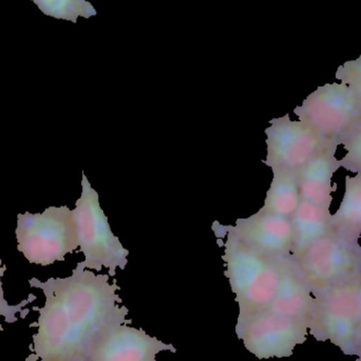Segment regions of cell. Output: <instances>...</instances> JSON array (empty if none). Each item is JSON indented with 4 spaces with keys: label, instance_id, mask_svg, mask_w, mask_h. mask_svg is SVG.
Listing matches in <instances>:
<instances>
[{
    "label": "cell",
    "instance_id": "5b68a950",
    "mask_svg": "<svg viewBox=\"0 0 361 361\" xmlns=\"http://www.w3.org/2000/svg\"><path fill=\"white\" fill-rule=\"evenodd\" d=\"M360 278L333 286L315 298L309 322L310 334L331 341L343 354L357 355L360 331Z\"/></svg>",
    "mask_w": 361,
    "mask_h": 361
},
{
    "label": "cell",
    "instance_id": "7c38bea8",
    "mask_svg": "<svg viewBox=\"0 0 361 361\" xmlns=\"http://www.w3.org/2000/svg\"><path fill=\"white\" fill-rule=\"evenodd\" d=\"M337 148V145L324 146L297 171L301 200L330 208L332 193L336 190V185L332 184L333 176L341 167V160L336 158Z\"/></svg>",
    "mask_w": 361,
    "mask_h": 361
},
{
    "label": "cell",
    "instance_id": "ac0fdd59",
    "mask_svg": "<svg viewBox=\"0 0 361 361\" xmlns=\"http://www.w3.org/2000/svg\"><path fill=\"white\" fill-rule=\"evenodd\" d=\"M341 145L347 152L341 160V167L345 171L361 175V125L343 139Z\"/></svg>",
    "mask_w": 361,
    "mask_h": 361
},
{
    "label": "cell",
    "instance_id": "3957f363",
    "mask_svg": "<svg viewBox=\"0 0 361 361\" xmlns=\"http://www.w3.org/2000/svg\"><path fill=\"white\" fill-rule=\"evenodd\" d=\"M17 250L31 264L48 267L65 261L78 248L73 212L67 206H50L42 214H17Z\"/></svg>",
    "mask_w": 361,
    "mask_h": 361
},
{
    "label": "cell",
    "instance_id": "6da1fadb",
    "mask_svg": "<svg viewBox=\"0 0 361 361\" xmlns=\"http://www.w3.org/2000/svg\"><path fill=\"white\" fill-rule=\"evenodd\" d=\"M29 283L42 290L46 302L32 307L39 316L30 328L37 332L25 361H80L106 331L133 322L129 310L121 305L116 280L110 283L109 275H97L80 262L69 277L44 282L32 278Z\"/></svg>",
    "mask_w": 361,
    "mask_h": 361
},
{
    "label": "cell",
    "instance_id": "8fae6325",
    "mask_svg": "<svg viewBox=\"0 0 361 361\" xmlns=\"http://www.w3.org/2000/svg\"><path fill=\"white\" fill-rule=\"evenodd\" d=\"M227 228L265 256L277 260L292 258L294 231L290 218L259 210L248 218L238 219L235 225H227Z\"/></svg>",
    "mask_w": 361,
    "mask_h": 361
},
{
    "label": "cell",
    "instance_id": "8992f818",
    "mask_svg": "<svg viewBox=\"0 0 361 361\" xmlns=\"http://www.w3.org/2000/svg\"><path fill=\"white\" fill-rule=\"evenodd\" d=\"M294 114L331 145H341L361 125L360 99L343 82L319 87L295 108Z\"/></svg>",
    "mask_w": 361,
    "mask_h": 361
},
{
    "label": "cell",
    "instance_id": "603a6c76",
    "mask_svg": "<svg viewBox=\"0 0 361 361\" xmlns=\"http://www.w3.org/2000/svg\"><path fill=\"white\" fill-rule=\"evenodd\" d=\"M154 361H158V360H154Z\"/></svg>",
    "mask_w": 361,
    "mask_h": 361
},
{
    "label": "cell",
    "instance_id": "7402d4cb",
    "mask_svg": "<svg viewBox=\"0 0 361 361\" xmlns=\"http://www.w3.org/2000/svg\"><path fill=\"white\" fill-rule=\"evenodd\" d=\"M6 267H2V262L1 260H0V277H2V276L4 275V273H6Z\"/></svg>",
    "mask_w": 361,
    "mask_h": 361
},
{
    "label": "cell",
    "instance_id": "d6986e66",
    "mask_svg": "<svg viewBox=\"0 0 361 361\" xmlns=\"http://www.w3.org/2000/svg\"><path fill=\"white\" fill-rule=\"evenodd\" d=\"M37 297L35 295L30 294L27 299L21 301L17 305H8V301L4 298V288H2L1 277H0V317H4L8 324H15L18 322L19 318H25L29 315L30 310L27 309L29 303L36 300ZM4 331V326L0 324V332Z\"/></svg>",
    "mask_w": 361,
    "mask_h": 361
},
{
    "label": "cell",
    "instance_id": "52a82bcc",
    "mask_svg": "<svg viewBox=\"0 0 361 361\" xmlns=\"http://www.w3.org/2000/svg\"><path fill=\"white\" fill-rule=\"evenodd\" d=\"M314 297L361 277V246L332 231L293 260Z\"/></svg>",
    "mask_w": 361,
    "mask_h": 361
},
{
    "label": "cell",
    "instance_id": "2e32d148",
    "mask_svg": "<svg viewBox=\"0 0 361 361\" xmlns=\"http://www.w3.org/2000/svg\"><path fill=\"white\" fill-rule=\"evenodd\" d=\"M300 201L297 171L274 169L273 180L260 212L290 218Z\"/></svg>",
    "mask_w": 361,
    "mask_h": 361
},
{
    "label": "cell",
    "instance_id": "7a4b0ae2",
    "mask_svg": "<svg viewBox=\"0 0 361 361\" xmlns=\"http://www.w3.org/2000/svg\"><path fill=\"white\" fill-rule=\"evenodd\" d=\"M216 237L226 235L224 254L225 277L239 307L238 319L265 311L279 288L283 260L271 258L244 243L227 226ZM286 260V259H284Z\"/></svg>",
    "mask_w": 361,
    "mask_h": 361
},
{
    "label": "cell",
    "instance_id": "30bf717a",
    "mask_svg": "<svg viewBox=\"0 0 361 361\" xmlns=\"http://www.w3.org/2000/svg\"><path fill=\"white\" fill-rule=\"evenodd\" d=\"M177 353L171 343L128 324H118L102 334L80 361H154L162 352Z\"/></svg>",
    "mask_w": 361,
    "mask_h": 361
},
{
    "label": "cell",
    "instance_id": "e0dca14e",
    "mask_svg": "<svg viewBox=\"0 0 361 361\" xmlns=\"http://www.w3.org/2000/svg\"><path fill=\"white\" fill-rule=\"evenodd\" d=\"M47 16L78 23V18H91L97 14L88 0H31Z\"/></svg>",
    "mask_w": 361,
    "mask_h": 361
},
{
    "label": "cell",
    "instance_id": "ffe728a7",
    "mask_svg": "<svg viewBox=\"0 0 361 361\" xmlns=\"http://www.w3.org/2000/svg\"><path fill=\"white\" fill-rule=\"evenodd\" d=\"M336 78L355 92L361 104V55L355 61H349L341 66L337 69Z\"/></svg>",
    "mask_w": 361,
    "mask_h": 361
},
{
    "label": "cell",
    "instance_id": "9c48e42d",
    "mask_svg": "<svg viewBox=\"0 0 361 361\" xmlns=\"http://www.w3.org/2000/svg\"><path fill=\"white\" fill-rule=\"evenodd\" d=\"M265 135L267 154L264 164L271 171H297L324 146L331 145L305 123L290 120L288 114L271 120Z\"/></svg>",
    "mask_w": 361,
    "mask_h": 361
},
{
    "label": "cell",
    "instance_id": "9a60e30c",
    "mask_svg": "<svg viewBox=\"0 0 361 361\" xmlns=\"http://www.w3.org/2000/svg\"><path fill=\"white\" fill-rule=\"evenodd\" d=\"M333 231L339 237L360 243L361 237V175L345 177V191L341 207L331 216Z\"/></svg>",
    "mask_w": 361,
    "mask_h": 361
},
{
    "label": "cell",
    "instance_id": "277c9868",
    "mask_svg": "<svg viewBox=\"0 0 361 361\" xmlns=\"http://www.w3.org/2000/svg\"><path fill=\"white\" fill-rule=\"evenodd\" d=\"M72 212L78 231V247L85 256L80 264L97 271L107 269L109 276L116 275V269H126L129 250L112 231L108 216L99 204V193L84 173L82 195Z\"/></svg>",
    "mask_w": 361,
    "mask_h": 361
},
{
    "label": "cell",
    "instance_id": "ba28073f",
    "mask_svg": "<svg viewBox=\"0 0 361 361\" xmlns=\"http://www.w3.org/2000/svg\"><path fill=\"white\" fill-rule=\"evenodd\" d=\"M309 322L302 318L265 311L238 319L235 334L259 360L290 357L307 339Z\"/></svg>",
    "mask_w": 361,
    "mask_h": 361
},
{
    "label": "cell",
    "instance_id": "4fadbf2b",
    "mask_svg": "<svg viewBox=\"0 0 361 361\" xmlns=\"http://www.w3.org/2000/svg\"><path fill=\"white\" fill-rule=\"evenodd\" d=\"M314 305L315 298L294 261L292 258L286 259L282 262L279 288L267 310L281 315L302 318L309 322Z\"/></svg>",
    "mask_w": 361,
    "mask_h": 361
},
{
    "label": "cell",
    "instance_id": "5bb4252c",
    "mask_svg": "<svg viewBox=\"0 0 361 361\" xmlns=\"http://www.w3.org/2000/svg\"><path fill=\"white\" fill-rule=\"evenodd\" d=\"M330 208L314 205L301 200L296 212L290 216L294 244L292 259H298L312 244L332 233Z\"/></svg>",
    "mask_w": 361,
    "mask_h": 361
},
{
    "label": "cell",
    "instance_id": "44dd1931",
    "mask_svg": "<svg viewBox=\"0 0 361 361\" xmlns=\"http://www.w3.org/2000/svg\"><path fill=\"white\" fill-rule=\"evenodd\" d=\"M360 311H361V279L360 284ZM357 360L356 361H361V320H360V338H358V350H357Z\"/></svg>",
    "mask_w": 361,
    "mask_h": 361
}]
</instances>
